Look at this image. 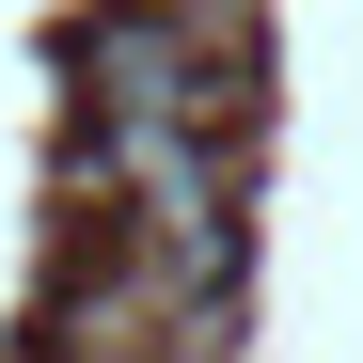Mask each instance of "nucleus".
Here are the masks:
<instances>
[{
    "mask_svg": "<svg viewBox=\"0 0 363 363\" xmlns=\"http://www.w3.org/2000/svg\"><path fill=\"white\" fill-rule=\"evenodd\" d=\"M95 111H158V127H253V16H158V0H111L95 16Z\"/></svg>",
    "mask_w": 363,
    "mask_h": 363,
    "instance_id": "obj_2",
    "label": "nucleus"
},
{
    "mask_svg": "<svg viewBox=\"0 0 363 363\" xmlns=\"http://www.w3.org/2000/svg\"><path fill=\"white\" fill-rule=\"evenodd\" d=\"M79 190L127 206V237L174 284H237V206H221V143L206 127H158V111H95L79 143Z\"/></svg>",
    "mask_w": 363,
    "mask_h": 363,
    "instance_id": "obj_1",
    "label": "nucleus"
},
{
    "mask_svg": "<svg viewBox=\"0 0 363 363\" xmlns=\"http://www.w3.org/2000/svg\"><path fill=\"white\" fill-rule=\"evenodd\" d=\"M190 16H253V0H190Z\"/></svg>",
    "mask_w": 363,
    "mask_h": 363,
    "instance_id": "obj_3",
    "label": "nucleus"
}]
</instances>
